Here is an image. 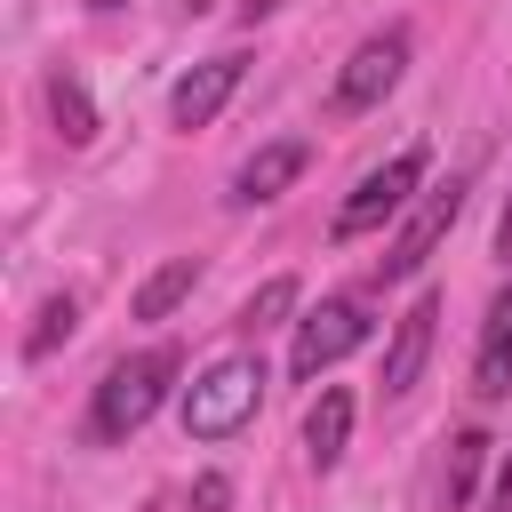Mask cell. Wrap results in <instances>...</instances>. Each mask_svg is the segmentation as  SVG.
<instances>
[{"label":"cell","mask_w":512,"mask_h":512,"mask_svg":"<svg viewBox=\"0 0 512 512\" xmlns=\"http://www.w3.org/2000/svg\"><path fill=\"white\" fill-rule=\"evenodd\" d=\"M192 288H200V256H168L160 272H144V280H136V304H128V312H136V320H168Z\"/></svg>","instance_id":"4fadbf2b"},{"label":"cell","mask_w":512,"mask_h":512,"mask_svg":"<svg viewBox=\"0 0 512 512\" xmlns=\"http://www.w3.org/2000/svg\"><path fill=\"white\" fill-rule=\"evenodd\" d=\"M408 48H416V32L408 24H376L352 56H344V72H336V88H328V112L336 120H352V112H376L392 88H400V72H408Z\"/></svg>","instance_id":"277c9868"},{"label":"cell","mask_w":512,"mask_h":512,"mask_svg":"<svg viewBox=\"0 0 512 512\" xmlns=\"http://www.w3.org/2000/svg\"><path fill=\"white\" fill-rule=\"evenodd\" d=\"M312 168V136H272V144H256L240 168H232V208H264V200H280L296 176Z\"/></svg>","instance_id":"52a82bcc"},{"label":"cell","mask_w":512,"mask_h":512,"mask_svg":"<svg viewBox=\"0 0 512 512\" xmlns=\"http://www.w3.org/2000/svg\"><path fill=\"white\" fill-rule=\"evenodd\" d=\"M176 368H184V360H176V344L120 352V360L104 368L96 400H88V440H128V432H144V424H152V408L168 400Z\"/></svg>","instance_id":"6da1fadb"},{"label":"cell","mask_w":512,"mask_h":512,"mask_svg":"<svg viewBox=\"0 0 512 512\" xmlns=\"http://www.w3.org/2000/svg\"><path fill=\"white\" fill-rule=\"evenodd\" d=\"M344 440H352V392L344 384H320V400L304 408V456H312V472H336L344 464Z\"/></svg>","instance_id":"8fae6325"},{"label":"cell","mask_w":512,"mask_h":512,"mask_svg":"<svg viewBox=\"0 0 512 512\" xmlns=\"http://www.w3.org/2000/svg\"><path fill=\"white\" fill-rule=\"evenodd\" d=\"M88 8H96V16H112V8H128V0H88Z\"/></svg>","instance_id":"ffe728a7"},{"label":"cell","mask_w":512,"mask_h":512,"mask_svg":"<svg viewBox=\"0 0 512 512\" xmlns=\"http://www.w3.org/2000/svg\"><path fill=\"white\" fill-rule=\"evenodd\" d=\"M192 512H232V480L224 472H200L192 480Z\"/></svg>","instance_id":"e0dca14e"},{"label":"cell","mask_w":512,"mask_h":512,"mask_svg":"<svg viewBox=\"0 0 512 512\" xmlns=\"http://www.w3.org/2000/svg\"><path fill=\"white\" fill-rule=\"evenodd\" d=\"M488 512H512V448H504V464H496V488H488Z\"/></svg>","instance_id":"ac0fdd59"},{"label":"cell","mask_w":512,"mask_h":512,"mask_svg":"<svg viewBox=\"0 0 512 512\" xmlns=\"http://www.w3.org/2000/svg\"><path fill=\"white\" fill-rule=\"evenodd\" d=\"M240 72H248V56H208V64H192L176 88H168V128H208L224 104H232V88H240Z\"/></svg>","instance_id":"9c48e42d"},{"label":"cell","mask_w":512,"mask_h":512,"mask_svg":"<svg viewBox=\"0 0 512 512\" xmlns=\"http://www.w3.org/2000/svg\"><path fill=\"white\" fill-rule=\"evenodd\" d=\"M472 392H480V400H504V392H512V272H504V288H496V304H488V320H480Z\"/></svg>","instance_id":"30bf717a"},{"label":"cell","mask_w":512,"mask_h":512,"mask_svg":"<svg viewBox=\"0 0 512 512\" xmlns=\"http://www.w3.org/2000/svg\"><path fill=\"white\" fill-rule=\"evenodd\" d=\"M192 8H208V0H192Z\"/></svg>","instance_id":"44dd1931"},{"label":"cell","mask_w":512,"mask_h":512,"mask_svg":"<svg viewBox=\"0 0 512 512\" xmlns=\"http://www.w3.org/2000/svg\"><path fill=\"white\" fill-rule=\"evenodd\" d=\"M488 432H456L448 440V464H440V488H432V512H464L472 504V480H480V464H488Z\"/></svg>","instance_id":"7c38bea8"},{"label":"cell","mask_w":512,"mask_h":512,"mask_svg":"<svg viewBox=\"0 0 512 512\" xmlns=\"http://www.w3.org/2000/svg\"><path fill=\"white\" fill-rule=\"evenodd\" d=\"M432 328H440V296H416L400 320H392V344H384V400H408L424 384V360H432Z\"/></svg>","instance_id":"ba28073f"},{"label":"cell","mask_w":512,"mask_h":512,"mask_svg":"<svg viewBox=\"0 0 512 512\" xmlns=\"http://www.w3.org/2000/svg\"><path fill=\"white\" fill-rule=\"evenodd\" d=\"M296 312V280H264L248 304H240V336H256V328H272V320H288Z\"/></svg>","instance_id":"2e32d148"},{"label":"cell","mask_w":512,"mask_h":512,"mask_svg":"<svg viewBox=\"0 0 512 512\" xmlns=\"http://www.w3.org/2000/svg\"><path fill=\"white\" fill-rule=\"evenodd\" d=\"M264 400V360L256 352H224L184 384V432L192 440H232Z\"/></svg>","instance_id":"7a4b0ae2"},{"label":"cell","mask_w":512,"mask_h":512,"mask_svg":"<svg viewBox=\"0 0 512 512\" xmlns=\"http://www.w3.org/2000/svg\"><path fill=\"white\" fill-rule=\"evenodd\" d=\"M464 216V176H440V184H424L416 200H408V216H400V232H392V248L376 256V280H416L424 264H432V248L448 240V224Z\"/></svg>","instance_id":"5b68a950"},{"label":"cell","mask_w":512,"mask_h":512,"mask_svg":"<svg viewBox=\"0 0 512 512\" xmlns=\"http://www.w3.org/2000/svg\"><path fill=\"white\" fill-rule=\"evenodd\" d=\"M72 328H80V296L64 288V296H48V304H40V320L24 328V360H48L56 344H72Z\"/></svg>","instance_id":"9a60e30c"},{"label":"cell","mask_w":512,"mask_h":512,"mask_svg":"<svg viewBox=\"0 0 512 512\" xmlns=\"http://www.w3.org/2000/svg\"><path fill=\"white\" fill-rule=\"evenodd\" d=\"M496 256H504V272H512V200H504V216H496Z\"/></svg>","instance_id":"d6986e66"},{"label":"cell","mask_w":512,"mask_h":512,"mask_svg":"<svg viewBox=\"0 0 512 512\" xmlns=\"http://www.w3.org/2000/svg\"><path fill=\"white\" fill-rule=\"evenodd\" d=\"M368 328H376V320H368V304H360V296H328V304H312V312L296 320L288 376H296V384H320L344 352H360V344H368Z\"/></svg>","instance_id":"8992f818"},{"label":"cell","mask_w":512,"mask_h":512,"mask_svg":"<svg viewBox=\"0 0 512 512\" xmlns=\"http://www.w3.org/2000/svg\"><path fill=\"white\" fill-rule=\"evenodd\" d=\"M432 184V152L424 144H400L392 160H376L344 200H336V224H328V240H360V232H376L384 216H408V200Z\"/></svg>","instance_id":"3957f363"},{"label":"cell","mask_w":512,"mask_h":512,"mask_svg":"<svg viewBox=\"0 0 512 512\" xmlns=\"http://www.w3.org/2000/svg\"><path fill=\"white\" fill-rule=\"evenodd\" d=\"M48 112H56V136L64 144H96V104H88L80 72H48Z\"/></svg>","instance_id":"5bb4252c"}]
</instances>
